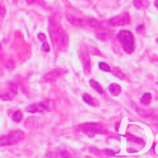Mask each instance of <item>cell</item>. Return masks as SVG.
<instances>
[{
  "instance_id": "1",
  "label": "cell",
  "mask_w": 158,
  "mask_h": 158,
  "mask_svg": "<svg viewBox=\"0 0 158 158\" xmlns=\"http://www.w3.org/2000/svg\"><path fill=\"white\" fill-rule=\"evenodd\" d=\"M122 47L127 53L130 54L134 50V36L133 33L129 30H120L117 36Z\"/></svg>"
},
{
  "instance_id": "2",
  "label": "cell",
  "mask_w": 158,
  "mask_h": 158,
  "mask_svg": "<svg viewBox=\"0 0 158 158\" xmlns=\"http://www.w3.org/2000/svg\"><path fill=\"white\" fill-rule=\"evenodd\" d=\"M76 130L81 131L89 137L99 134H106V130L100 123H85L76 127Z\"/></svg>"
},
{
  "instance_id": "3",
  "label": "cell",
  "mask_w": 158,
  "mask_h": 158,
  "mask_svg": "<svg viewBox=\"0 0 158 158\" xmlns=\"http://www.w3.org/2000/svg\"><path fill=\"white\" fill-rule=\"evenodd\" d=\"M24 138V134L20 130L11 131L8 135L0 137V147L13 145Z\"/></svg>"
},
{
  "instance_id": "4",
  "label": "cell",
  "mask_w": 158,
  "mask_h": 158,
  "mask_svg": "<svg viewBox=\"0 0 158 158\" xmlns=\"http://www.w3.org/2000/svg\"><path fill=\"white\" fill-rule=\"evenodd\" d=\"M61 26L59 25L57 20H55L53 17L50 18V21H49V26H48V31H49V34L51 41L53 44L58 43V36H59V31Z\"/></svg>"
},
{
  "instance_id": "5",
  "label": "cell",
  "mask_w": 158,
  "mask_h": 158,
  "mask_svg": "<svg viewBox=\"0 0 158 158\" xmlns=\"http://www.w3.org/2000/svg\"><path fill=\"white\" fill-rule=\"evenodd\" d=\"M130 22L131 18L130 14L128 13H124L112 18L109 21V23L112 26H124L129 25Z\"/></svg>"
},
{
  "instance_id": "6",
  "label": "cell",
  "mask_w": 158,
  "mask_h": 158,
  "mask_svg": "<svg viewBox=\"0 0 158 158\" xmlns=\"http://www.w3.org/2000/svg\"><path fill=\"white\" fill-rule=\"evenodd\" d=\"M66 73L65 69H55L45 73L41 79V81L43 82H53L57 81L59 78L63 76Z\"/></svg>"
},
{
  "instance_id": "7",
  "label": "cell",
  "mask_w": 158,
  "mask_h": 158,
  "mask_svg": "<svg viewBox=\"0 0 158 158\" xmlns=\"http://www.w3.org/2000/svg\"><path fill=\"white\" fill-rule=\"evenodd\" d=\"M58 43L61 47H66L69 43V36L63 28L59 29V31Z\"/></svg>"
},
{
  "instance_id": "8",
  "label": "cell",
  "mask_w": 158,
  "mask_h": 158,
  "mask_svg": "<svg viewBox=\"0 0 158 158\" xmlns=\"http://www.w3.org/2000/svg\"><path fill=\"white\" fill-rule=\"evenodd\" d=\"M112 32L105 29H99V30L96 33V37L101 41H106L107 39H110L112 36Z\"/></svg>"
},
{
  "instance_id": "9",
  "label": "cell",
  "mask_w": 158,
  "mask_h": 158,
  "mask_svg": "<svg viewBox=\"0 0 158 158\" xmlns=\"http://www.w3.org/2000/svg\"><path fill=\"white\" fill-rule=\"evenodd\" d=\"M82 60L83 63V69L85 74H89L91 71V63L89 55L86 51L82 52Z\"/></svg>"
},
{
  "instance_id": "10",
  "label": "cell",
  "mask_w": 158,
  "mask_h": 158,
  "mask_svg": "<svg viewBox=\"0 0 158 158\" xmlns=\"http://www.w3.org/2000/svg\"><path fill=\"white\" fill-rule=\"evenodd\" d=\"M66 20H68V22H69V23L72 24V25H74V26H84L85 24H86V22L82 20L75 17L73 15H69V14H67V15H66Z\"/></svg>"
},
{
  "instance_id": "11",
  "label": "cell",
  "mask_w": 158,
  "mask_h": 158,
  "mask_svg": "<svg viewBox=\"0 0 158 158\" xmlns=\"http://www.w3.org/2000/svg\"><path fill=\"white\" fill-rule=\"evenodd\" d=\"M109 90H110V93L111 96H118L121 93L122 89L121 87H120L119 84L113 82V83H111V84L110 85Z\"/></svg>"
},
{
  "instance_id": "12",
  "label": "cell",
  "mask_w": 158,
  "mask_h": 158,
  "mask_svg": "<svg viewBox=\"0 0 158 158\" xmlns=\"http://www.w3.org/2000/svg\"><path fill=\"white\" fill-rule=\"evenodd\" d=\"M133 4L137 9H145L149 5L148 0H133Z\"/></svg>"
},
{
  "instance_id": "13",
  "label": "cell",
  "mask_w": 158,
  "mask_h": 158,
  "mask_svg": "<svg viewBox=\"0 0 158 158\" xmlns=\"http://www.w3.org/2000/svg\"><path fill=\"white\" fill-rule=\"evenodd\" d=\"M43 110H44L43 108L42 107L40 103L32 104V105H30V106H27V108H26V111L30 113H39V112H42V111H43Z\"/></svg>"
},
{
  "instance_id": "14",
  "label": "cell",
  "mask_w": 158,
  "mask_h": 158,
  "mask_svg": "<svg viewBox=\"0 0 158 158\" xmlns=\"http://www.w3.org/2000/svg\"><path fill=\"white\" fill-rule=\"evenodd\" d=\"M125 137L126 138H127L129 141H132V142H134V143H144L143 139H142L141 137H139V136H134V135L131 134L130 133H127L125 134Z\"/></svg>"
},
{
  "instance_id": "15",
  "label": "cell",
  "mask_w": 158,
  "mask_h": 158,
  "mask_svg": "<svg viewBox=\"0 0 158 158\" xmlns=\"http://www.w3.org/2000/svg\"><path fill=\"white\" fill-rule=\"evenodd\" d=\"M87 24H88L89 26L93 27V28L95 29H101L102 26H103V23L98 20H95V19H88L87 20Z\"/></svg>"
},
{
  "instance_id": "16",
  "label": "cell",
  "mask_w": 158,
  "mask_h": 158,
  "mask_svg": "<svg viewBox=\"0 0 158 158\" xmlns=\"http://www.w3.org/2000/svg\"><path fill=\"white\" fill-rule=\"evenodd\" d=\"M111 72H112V74H113V76H116L117 78L120 79V80H125L126 79V75L119 68L114 67L111 70Z\"/></svg>"
},
{
  "instance_id": "17",
  "label": "cell",
  "mask_w": 158,
  "mask_h": 158,
  "mask_svg": "<svg viewBox=\"0 0 158 158\" xmlns=\"http://www.w3.org/2000/svg\"><path fill=\"white\" fill-rule=\"evenodd\" d=\"M152 100V95L150 93H143L142 97L141 99V103L143 105H148L150 103V102Z\"/></svg>"
},
{
  "instance_id": "18",
  "label": "cell",
  "mask_w": 158,
  "mask_h": 158,
  "mask_svg": "<svg viewBox=\"0 0 158 158\" xmlns=\"http://www.w3.org/2000/svg\"><path fill=\"white\" fill-rule=\"evenodd\" d=\"M89 84H90L91 87H93V89H95L98 93H100V94L103 93V89L102 87L97 82H96L95 80H89Z\"/></svg>"
},
{
  "instance_id": "19",
  "label": "cell",
  "mask_w": 158,
  "mask_h": 158,
  "mask_svg": "<svg viewBox=\"0 0 158 158\" xmlns=\"http://www.w3.org/2000/svg\"><path fill=\"white\" fill-rule=\"evenodd\" d=\"M23 114H22V111L18 110L15 111V113L13 115V120L15 123H20L21 121V120L22 119Z\"/></svg>"
},
{
  "instance_id": "20",
  "label": "cell",
  "mask_w": 158,
  "mask_h": 158,
  "mask_svg": "<svg viewBox=\"0 0 158 158\" xmlns=\"http://www.w3.org/2000/svg\"><path fill=\"white\" fill-rule=\"evenodd\" d=\"M82 100L89 106H94L95 105V103L93 101V98L91 97V96L88 93H85V94L82 95Z\"/></svg>"
},
{
  "instance_id": "21",
  "label": "cell",
  "mask_w": 158,
  "mask_h": 158,
  "mask_svg": "<svg viewBox=\"0 0 158 158\" xmlns=\"http://www.w3.org/2000/svg\"><path fill=\"white\" fill-rule=\"evenodd\" d=\"M98 66L101 69L102 71L106 72V73H109V72H111V68L110 66L107 64L105 62H100L98 63Z\"/></svg>"
},
{
  "instance_id": "22",
  "label": "cell",
  "mask_w": 158,
  "mask_h": 158,
  "mask_svg": "<svg viewBox=\"0 0 158 158\" xmlns=\"http://www.w3.org/2000/svg\"><path fill=\"white\" fill-rule=\"evenodd\" d=\"M9 91L13 93V95H16L18 93V86L15 82H10L9 84Z\"/></svg>"
},
{
  "instance_id": "23",
  "label": "cell",
  "mask_w": 158,
  "mask_h": 158,
  "mask_svg": "<svg viewBox=\"0 0 158 158\" xmlns=\"http://www.w3.org/2000/svg\"><path fill=\"white\" fill-rule=\"evenodd\" d=\"M0 99L3 101H9L13 99V96L9 93L5 92V93H0Z\"/></svg>"
},
{
  "instance_id": "24",
  "label": "cell",
  "mask_w": 158,
  "mask_h": 158,
  "mask_svg": "<svg viewBox=\"0 0 158 158\" xmlns=\"http://www.w3.org/2000/svg\"><path fill=\"white\" fill-rule=\"evenodd\" d=\"M36 117H29L28 119L26 120V123H29V124H25L26 126V127L27 128H31L33 127L36 126Z\"/></svg>"
},
{
  "instance_id": "25",
  "label": "cell",
  "mask_w": 158,
  "mask_h": 158,
  "mask_svg": "<svg viewBox=\"0 0 158 158\" xmlns=\"http://www.w3.org/2000/svg\"><path fill=\"white\" fill-rule=\"evenodd\" d=\"M41 50H42V51H43L44 52H50V45H49V44H48V43H46V42H44L43 43V45H42Z\"/></svg>"
},
{
  "instance_id": "26",
  "label": "cell",
  "mask_w": 158,
  "mask_h": 158,
  "mask_svg": "<svg viewBox=\"0 0 158 158\" xmlns=\"http://www.w3.org/2000/svg\"><path fill=\"white\" fill-rule=\"evenodd\" d=\"M104 153L110 157H114L116 156V152L113 151V150L111 149H105L104 150Z\"/></svg>"
},
{
  "instance_id": "27",
  "label": "cell",
  "mask_w": 158,
  "mask_h": 158,
  "mask_svg": "<svg viewBox=\"0 0 158 158\" xmlns=\"http://www.w3.org/2000/svg\"><path fill=\"white\" fill-rule=\"evenodd\" d=\"M6 7L3 6V5L0 2V16H5L6 15Z\"/></svg>"
},
{
  "instance_id": "28",
  "label": "cell",
  "mask_w": 158,
  "mask_h": 158,
  "mask_svg": "<svg viewBox=\"0 0 158 158\" xmlns=\"http://www.w3.org/2000/svg\"><path fill=\"white\" fill-rule=\"evenodd\" d=\"M90 152L92 154L97 155V156H100L101 155V152L99 149L96 148V147H90Z\"/></svg>"
},
{
  "instance_id": "29",
  "label": "cell",
  "mask_w": 158,
  "mask_h": 158,
  "mask_svg": "<svg viewBox=\"0 0 158 158\" xmlns=\"http://www.w3.org/2000/svg\"><path fill=\"white\" fill-rule=\"evenodd\" d=\"M6 68L9 69H13V68L15 67V63L13 60H9L6 63Z\"/></svg>"
},
{
  "instance_id": "30",
  "label": "cell",
  "mask_w": 158,
  "mask_h": 158,
  "mask_svg": "<svg viewBox=\"0 0 158 158\" xmlns=\"http://www.w3.org/2000/svg\"><path fill=\"white\" fill-rule=\"evenodd\" d=\"M37 38H38L39 41H44L46 39V36L43 33H39L37 34Z\"/></svg>"
},
{
  "instance_id": "31",
  "label": "cell",
  "mask_w": 158,
  "mask_h": 158,
  "mask_svg": "<svg viewBox=\"0 0 158 158\" xmlns=\"http://www.w3.org/2000/svg\"><path fill=\"white\" fill-rule=\"evenodd\" d=\"M59 155H60V157H71V155H70L66 150H62V151L59 153Z\"/></svg>"
},
{
  "instance_id": "32",
  "label": "cell",
  "mask_w": 158,
  "mask_h": 158,
  "mask_svg": "<svg viewBox=\"0 0 158 158\" xmlns=\"http://www.w3.org/2000/svg\"><path fill=\"white\" fill-rule=\"evenodd\" d=\"M91 53L93 55H97V56H100V55H101L100 50L96 47L92 48V50H91Z\"/></svg>"
},
{
  "instance_id": "33",
  "label": "cell",
  "mask_w": 158,
  "mask_h": 158,
  "mask_svg": "<svg viewBox=\"0 0 158 158\" xmlns=\"http://www.w3.org/2000/svg\"><path fill=\"white\" fill-rule=\"evenodd\" d=\"M120 124H121V122H117V123H116V124H115V130H117V132L119 131V128Z\"/></svg>"
},
{
  "instance_id": "34",
  "label": "cell",
  "mask_w": 158,
  "mask_h": 158,
  "mask_svg": "<svg viewBox=\"0 0 158 158\" xmlns=\"http://www.w3.org/2000/svg\"><path fill=\"white\" fill-rule=\"evenodd\" d=\"M143 29H144V26H143V25H141V26H138L136 27V32H139L140 30H143Z\"/></svg>"
},
{
  "instance_id": "35",
  "label": "cell",
  "mask_w": 158,
  "mask_h": 158,
  "mask_svg": "<svg viewBox=\"0 0 158 158\" xmlns=\"http://www.w3.org/2000/svg\"><path fill=\"white\" fill-rule=\"evenodd\" d=\"M37 2V3H39L40 5H43L45 4V1L44 0H36V2Z\"/></svg>"
},
{
  "instance_id": "36",
  "label": "cell",
  "mask_w": 158,
  "mask_h": 158,
  "mask_svg": "<svg viewBox=\"0 0 158 158\" xmlns=\"http://www.w3.org/2000/svg\"><path fill=\"white\" fill-rule=\"evenodd\" d=\"M154 6L157 8V9L158 10V0H155V2H154Z\"/></svg>"
},
{
  "instance_id": "37",
  "label": "cell",
  "mask_w": 158,
  "mask_h": 158,
  "mask_svg": "<svg viewBox=\"0 0 158 158\" xmlns=\"http://www.w3.org/2000/svg\"><path fill=\"white\" fill-rule=\"evenodd\" d=\"M26 2H28L29 4H32V3L36 2V0H26Z\"/></svg>"
},
{
  "instance_id": "38",
  "label": "cell",
  "mask_w": 158,
  "mask_h": 158,
  "mask_svg": "<svg viewBox=\"0 0 158 158\" xmlns=\"http://www.w3.org/2000/svg\"><path fill=\"white\" fill-rule=\"evenodd\" d=\"M1 50H2V45L0 44V51H1Z\"/></svg>"
},
{
  "instance_id": "39",
  "label": "cell",
  "mask_w": 158,
  "mask_h": 158,
  "mask_svg": "<svg viewBox=\"0 0 158 158\" xmlns=\"http://www.w3.org/2000/svg\"><path fill=\"white\" fill-rule=\"evenodd\" d=\"M156 42H157V44H158V37L156 39Z\"/></svg>"
}]
</instances>
